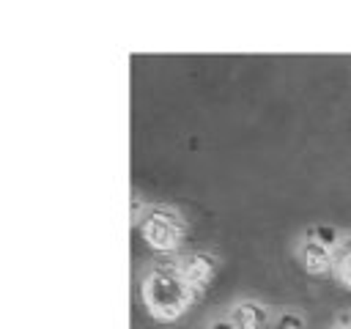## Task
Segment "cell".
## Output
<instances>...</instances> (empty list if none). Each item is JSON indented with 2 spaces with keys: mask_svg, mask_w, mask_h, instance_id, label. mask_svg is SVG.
I'll use <instances>...</instances> for the list:
<instances>
[{
  "mask_svg": "<svg viewBox=\"0 0 351 329\" xmlns=\"http://www.w3.org/2000/svg\"><path fill=\"white\" fill-rule=\"evenodd\" d=\"M274 329H304V318L299 313H293V310H285V313L277 315Z\"/></svg>",
  "mask_w": 351,
  "mask_h": 329,
  "instance_id": "ba28073f",
  "label": "cell"
},
{
  "mask_svg": "<svg viewBox=\"0 0 351 329\" xmlns=\"http://www.w3.org/2000/svg\"><path fill=\"white\" fill-rule=\"evenodd\" d=\"M140 236L148 244V249L159 255H170L184 244L186 222L181 219V214L170 208H151L140 219Z\"/></svg>",
  "mask_w": 351,
  "mask_h": 329,
  "instance_id": "7a4b0ae2",
  "label": "cell"
},
{
  "mask_svg": "<svg viewBox=\"0 0 351 329\" xmlns=\"http://www.w3.org/2000/svg\"><path fill=\"white\" fill-rule=\"evenodd\" d=\"M335 329H351V321H343V324H337Z\"/></svg>",
  "mask_w": 351,
  "mask_h": 329,
  "instance_id": "8fae6325",
  "label": "cell"
},
{
  "mask_svg": "<svg viewBox=\"0 0 351 329\" xmlns=\"http://www.w3.org/2000/svg\"><path fill=\"white\" fill-rule=\"evenodd\" d=\"M228 318L236 329H263L269 321V310L258 302H239L230 307Z\"/></svg>",
  "mask_w": 351,
  "mask_h": 329,
  "instance_id": "5b68a950",
  "label": "cell"
},
{
  "mask_svg": "<svg viewBox=\"0 0 351 329\" xmlns=\"http://www.w3.org/2000/svg\"><path fill=\"white\" fill-rule=\"evenodd\" d=\"M208 329H236V326L230 324V318H214V321L208 324Z\"/></svg>",
  "mask_w": 351,
  "mask_h": 329,
  "instance_id": "30bf717a",
  "label": "cell"
},
{
  "mask_svg": "<svg viewBox=\"0 0 351 329\" xmlns=\"http://www.w3.org/2000/svg\"><path fill=\"white\" fill-rule=\"evenodd\" d=\"M143 217H145V214H143V200L134 195V197H132V222H140Z\"/></svg>",
  "mask_w": 351,
  "mask_h": 329,
  "instance_id": "9c48e42d",
  "label": "cell"
},
{
  "mask_svg": "<svg viewBox=\"0 0 351 329\" xmlns=\"http://www.w3.org/2000/svg\"><path fill=\"white\" fill-rule=\"evenodd\" d=\"M195 296L197 293L186 285V280L176 263L154 266L140 282V299H143L148 315L162 321V324L178 321L189 310Z\"/></svg>",
  "mask_w": 351,
  "mask_h": 329,
  "instance_id": "6da1fadb",
  "label": "cell"
},
{
  "mask_svg": "<svg viewBox=\"0 0 351 329\" xmlns=\"http://www.w3.org/2000/svg\"><path fill=\"white\" fill-rule=\"evenodd\" d=\"M296 255H299V263L304 266V271H310V274H326L335 266V247L318 241L310 233L299 241Z\"/></svg>",
  "mask_w": 351,
  "mask_h": 329,
  "instance_id": "277c9868",
  "label": "cell"
},
{
  "mask_svg": "<svg viewBox=\"0 0 351 329\" xmlns=\"http://www.w3.org/2000/svg\"><path fill=\"white\" fill-rule=\"evenodd\" d=\"M332 274L337 277V282L351 291V236L343 239L335 249V266H332Z\"/></svg>",
  "mask_w": 351,
  "mask_h": 329,
  "instance_id": "8992f818",
  "label": "cell"
},
{
  "mask_svg": "<svg viewBox=\"0 0 351 329\" xmlns=\"http://www.w3.org/2000/svg\"><path fill=\"white\" fill-rule=\"evenodd\" d=\"M310 236H315L318 241H324V244H329V247H335V249H337V244L343 241L340 233H337L335 228H329V225H315V228L310 230Z\"/></svg>",
  "mask_w": 351,
  "mask_h": 329,
  "instance_id": "52a82bcc",
  "label": "cell"
},
{
  "mask_svg": "<svg viewBox=\"0 0 351 329\" xmlns=\"http://www.w3.org/2000/svg\"><path fill=\"white\" fill-rule=\"evenodd\" d=\"M176 266H178V271L184 274L186 285H189L197 296L206 293V291L211 288L214 277H217V260H214V255H208V252H189V255H184Z\"/></svg>",
  "mask_w": 351,
  "mask_h": 329,
  "instance_id": "3957f363",
  "label": "cell"
}]
</instances>
